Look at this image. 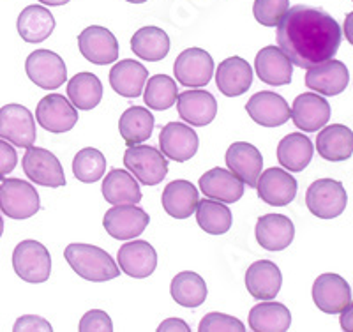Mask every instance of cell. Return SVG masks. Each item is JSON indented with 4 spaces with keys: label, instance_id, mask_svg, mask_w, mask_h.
<instances>
[{
    "label": "cell",
    "instance_id": "cell-29",
    "mask_svg": "<svg viewBox=\"0 0 353 332\" xmlns=\"http://www.w3.org/2000/svg\"><path fill=\"white\" fill-rule=\"evenodd\" d=\"M147 80H149L147 68L132 59H124L117 62L110 71V85L117 94L124 97L141 96Z\"/></svg>",
    "mask_w": 353,
    "mask_h": 332
},
{
    "label": "cell",
    "instance_id": "cell-47",
    "mask_svg": "<svg viewBox=\"0 0 353 332\" xmlns=\"http://www.w3.org/2000/svg\"><path fill=\"white\" fill-rule=\"evenodd\" d=\"M157 331L159 332H172V331L188 332V331H191V327H189L184 320H181V318H168V320H165L163 324L159 325V327H157Z\"/></svg>",
    "mask_w": 353,
    "mask_h": 332
},
{
    "label": "cell",
    "instance_id": "cell-7",
    "mask_svg": "<svg viewBox=\"0 0 353 332\" xmlns=\"http://www.w3.org/2000/svg\"><path fill=\"white\" fill-rule=\"evenodd\" d=\"M25 72L32 84L44 90H55L68 80V68L62 57L50 50H36L25 60Z\"/></svg>",
    "mask_w": 353,
    "mask_h": 332
},
{
    "label": "cell",
    "instance_id": "cell-15",
    "mask_svg": "<svg viewBox=\"0 0 353 332\" xmlns=\"http://www.w3.org/2000/svg\"><path fill=\"white\" fill-rule=\"evenodd\" d=\"M313 300L320 311L327 315H339L352 300V290L345 277L325 273L316 277L313 284Z\"/></svg>",
    "mask_w": 353,
    "mask_h": 332
},
{
    "label": "cell",
    "instance_id": "cell-30",
    "mask_svg": "<svg viewBox=\"0 0 353 332\" xmlns=\"http://www.w3.org/2000/svg\"><path fill=\"white\" fill-rule=\"evenodd\" d=\"M198 202H200L198 189L189 180L184 179L170 182L163 189V196H161V204H163L165 213L175 219L191 217V214L196 211Z\"/></svg>",
    "mask_w": 353,
    "mask_h": 332
},
{
    "label": "cell",
    "instance_id": "cell-25",
    "mask_svg": "<svg viewBox=\"0 0 353 332\" xmlns=\"http://www.w3.org/2000/svg\"><path fill=\"white\" fill-rule=\"evenodd\" d=\"M258 244L267 251H283L293 242L295 226L292 219L283 214H265L256 221Z\"/></svg>",
    "mask_w": 353,
    "mask_h": 332
},
{
    "label": "cell",
    "instance_id": "cell-12",
    "mask_svg": "<svg viewBox=\"0 0 353 332\" xmlns=\"http://www.w3.org/2000/svg\"><path fill=\"white\" fill-rule=\"evenodd\" d=\"M173 72L176 81L184 87H205L214 75V60L205 50L188 48L175 59Z\"/></svg>",
    "mask_w": 353,
    "mask_h": 332
},
{
    "label": "cell",
    "instance_id": "cell-31",
    "mask_svg": "<svg viewBox=\"0 0 353 332\" xmlns=\"http://www.w3.org/2000/svg\"><path fill=\"white\" fill-rule=\"evenodd\" d=\"M17 27L25 43H43L55 30V18L44 6H27L18 17Z\"/></svg>",
    "mask_w": 353,
    "mask_h": 332
},
{
    "label": "cell",
    "instance_id": "cell-46",
    "mask_svg": "<svg viewBox=\"0 0 353 332\" xmlns=\"http://www.w3.org/2000/svg\"><path fill=\"white\" fill-rule=\"evenodd\" d=\"M17 148L12 147V144L0 138V179H4V175H8V173L17 168Z\"/></svg>",
    "mask_w": 353,
    "mask_h": 332
},
{
    "label": "cell",
    "instance_id": "cell-38",
    "mask_svg": "<svg viewBox=\"0 0 353 332\" xmlns=\"http://www.w3.org/2000/svg\"><path fill=\"white\" fill-rule=\"evenodd\" d=\"M154 131V115L145 106H131L119 120V133L128 145L143 144Z\"/></svg>",
    "mask_w": 353,
    "mask_h": 332
},
{
    "label": "cell",
    "instance_id": "cell-40",
    "mask_svg": "<svg viewBox=\"0 0 353 332\" xmlns=\"http://www.w3.org/2000/svg\"><path fill=\"white\" fill-rule=\"evenodd\" d=\"M143 99L150 110H168L176 103L179 88L175 80L166 75H154L145 84Z\"/></svg>",
    "mask_w": 353,
    "mask_h": 332
},
{
    "label": "cell",
    "instance_id": "cell-45",
    "mask_svg": "<svg viewBox=\"0 0 353 332\" xmlns=\"http://www.w3.org/2000/svg\"><path fill=\"white\" fill-rule=\"evenodd\" d=\"M12 331L21 332V331H44V332H52L53 327L48 320H44L43 316L37 315H25L20 316L14 325H12Z\"/></svg>",
    "mask_w": 353,
    "mask_h": 332
},
{
    "label": "cell",
    "instance_id": "cell-3",
    "mask_svg": "<svg viewBox=\"0 0 353 332\" xmlns=\"http://www.w3.org/2000/svg\"><path fill=\"white\" fill-rule=\"evenodd\" d=\"M12 268L27 283H44L52 274V256L46 246L37 240H21L12 251Z\"/></svg>",
    "mask_w": 353,
    "mask_h": 332
},
{
    "label": "cell",
    "instance_id": "cell-6",
    "mask_svg": "<svg viewBox=\"0 0 353 332\" xmlns=\"http://www.w3.org/2000/svg\"><path fill=\"white\" fill-rule=\"evenodd\" d=\"M41 202L36 188L21 179L0 182V211L11 219H28L39 213Z\"/></svg>",
    "mask_w": 353,
    "mask_h": 332
},
{
    "label": "cell",
    "instance_id": "cell-36",
    "mask_svg": "<svg viewBox=\"0 0 353 332\" xmlns=\"http://www.w3.org/2000/svg\"><path fill=\"white\" fill-rule=\"evenodd\" d=\"M170 293L176 304H181L182 308H200L207 299V284L200 274L193 271H184L172 280Z\"/></svg>",
    "mask_w": 353,
    "mask_h": 332
},
{
    "label": "cell",
    "instance_id": "cell-39",
    "mask_svg": "<svg viewBox=\"0 0 353 332\" xmlns=\"http://www.w3.org/2000/svg\"><path fill=\"white\" fill-rule=\"evenodd\" d=\"M196 221L203 232L210 235H223L232 228V211L228 205L212 198H203L196 205Z\"/></svg>",
    "mask_w": 353,
    "mask_h": 332
},
{
    "label": "cell",
    "instance_id": "cell-20",
    "mask_svg": "<svg viewBox=\"0 0 353 332\" xmlns=\"http://www.w3.org/2000/svg\"><path fill=\"white\" fill-rule=\"evenodd\" d=\"M117 262L124 274L134 280H143L154 274L157 267V253L147 240H132L121 246Z\"/></svg>",
    "mask_w": 353,
    "mask_h": 332
},
{
    "label": "cell",
    "instance_id": "cell-18",
    "mask_svg": "<svg viewBox=\"0 0 353 332\" xmlns=\"http://www.w3.org/2000/svg\"><path fill=\"white\" fill-rule=\"evenodd\" d=\"M256 191L265 204L285 207L297 196V180L283 168H269L258 177Z\"/></svg>",
    "mask_w": 353,
    "mask_h": 332
},
{
    "label": "cell",
    "instance_id": "cell-5",
    "mask_svg": "<svg viewBox=\"0 0 353 332\" xmlns=\"http://www.w3.org/2000/svg\"><path fill=\"white\" fill-rule=\"evenodd\" d=\"M124 164L145 186H157L168 175L166 156L150 145H129L124 153Z\"/></svg>",
    "mask_w": 353,
    "mask_h": 332
},
{
    "label": "cell",
    "instance_id": "cell-10",
    "mask_svg": "<svg viewBox=\"0 0 353 332\" xmlns=\"http://www.w3.org/2000/svg\"><path fill=\"white\" fill-rule=\"evenodd\" d=\"M150 217L143 208L132 204L113 205L103 217V226L117 240L137 239L149 226Z\"/></svg>",
    "mask_w": 353,
    "mask_h": 332
},
{
    "label": "cell",
    "instance_id": "cell-41",
    "mask_svg": "<svg viewBox=\"0 0 353 332\" xmlns=\"http://www.w3.org/2000/svg\"><path fill=\"white\" fill-rule=\"evenodd\" d=\"M106 172V157L101 150L94 147H85L78 150V154L72 159V173L80 182L85 184H94L103 179Z\"/></svg>",
    "mask_w": 353,
    "mask_h": 332
},
{
    "label": "cell",
    "instance_id": "cell-43",
    "mask_svg": "<svg viewBox=\"0 0 353 332\" xmlns=\"http://www.w3.org/2000/svg\"><path fill=\"white\" fill-rule=\"evenodd\" d=\"M200 332H242L245 325L226 313H207L198 325Z\"/></svg>",
    "mask_w": 353,
    "mask_h": 332
},
{
    "label": "cell",
    "instance_id": "cell-8",
    "mask_svg": "<svg viewBox=\"0 0 353 332\" xmlns=\"http://www.w3.org/2000/svg\"><path fill=\"white\" fill-rule=\"evenodd\" d=\"M21 166L28 179L34 184L43 186V188H62L65 186V173L62 168L61 161L57 156L46 148L41 147H27Z\"/></svg>",
    "mask_w": 353,
    "mask_h": 332
},
{
    "label": "cell",
    "instance_id": "cell-51",
    "mask_svg": "<svg viewBox=\"0 0 353 332\" xmlns=\"http://www.w3.org/2000/svg\"><path fill=\"white\" fill-rule=\"evenodd\" d=\"M125 2H129V4H143L147 0H125Z\"/></svg>",
    "mask_w": 353,
    "mask_h": 332
},
{
    "label": "cell",
    "instance_id": "cell-19",
    "mask_svg": "<svg viewBox=\"0 0 353 332\" xmlns=\"http://www.w3.org/2000/svg\"><path fill=\"white\" fill-rule=\"evenodd\" d=\"M293 124L304 133L320 131L330 119V104L316 92H304L295 97L292 106Z\"/></svg>",
    "mask_w": 353,
    "mask_h": 332
},
{
    "label": "cell",
    "instance_id": "cell-53",
    "mask_svg": "<svg viewBox=\"0 0 353 332\" xmlns=\"http://www.w3.org/2000/svg\"><path fill=\"white\" fill-rule=\"evenodd\" d=\"M352 2H353V0H352Z\"/></svg>",
    "mask_w": 353,
    "mask_h": 332
},
{
    "label": "cell",
    "instance_id": "cell-42",
    "mask_svg": "<svg viewBox=\"0 0 353 332\" xmlns=\"http://www.w3.org/2000/svg\"><path fill=\"white\" fill-rule=\"evenodd\" d=\"M290 9V0H254V20L263 27H276Z\"/></svg>",
    "mask_w": 353,
    "mask_h": 332
},
{
    "label": "cell",
    "instance_id": "cell-50",
    "mask_svg": "<svg viewBox=\"0 0 353 332\" xmlns=\"http://www.w3.org/2000/svg\"><path fill=\"white\" fill-rule=\"evenodd\" d=\"M43 6H50V8H61V6H65L71 0H39Z\"/></svg>",
    "mask_w": 353,
    "mask_h": 332
},
{
    "label": "cell",
    "instance_id": "cell-2",
    "mask_svg": "<svg viewBox=\"0 0 353 332\" xmlns=\"http://www.w3.org/2000/svg\"><path fill=\"white\" fill-rule=\"evenodd\" d=\"M64 256L78 276L92 283H105L115 280L121 274L119 265L110 256V253L97 246L74 242L65 248Z\"/></svg>",
    "mask_w": 353,
    "mask_h": 332
},
{
    "label": "cell",
    "instance_id": "cell-22",
    "mask_svg": "<svg viewBox=\"0 0 353 332\" xmlns=\"http://www.w3.org/2000/svg\"><path fill=\"white\" fill-rule=\"evenodd\" d=\"M226 164L230 172L235 173L239 179L249 188H256L258 177L263 168V157L254 145L248 141H235L226 150Z\"/></svg>",
    "mask_w": 353,
    "mask_h": 332
},
{
    "label": "cell",
    "instance_id": "cell-37",
    "mask_svg": "<svg viewBox=\"0 0 353 332\" xmlns=\"http://www.w3.org/2000/svg\"><path fill=\"white\" fill-rule=\"evenodd\" d=\"M68 96L77 110H92L103 99V84L94 72H77L68 84Z\"/></svg>",
    "mask_w": 353,
    "mask_h": 332
},
{
    "label": "cell",
    "instance_id": "cell-13",
    "mask_svg": "<svg viewBox=\"0 0 353 332\" xmlns=\"http://www.w3.org/2000/svg\"><path fill=\"white\" fill-rule=\"evenodd\" d=\"M80 53L96 66H106L119 59V41L106 27L92 25L78 36Z\"/></svg>",
    "mask_w": 353,
    "mask_h": 332
},
{
    "label": "cell",
    "instance_id": "cell-27",
    "mask_svg": "<svg viewBox=\"0 0 353 332\" xmlns=\"http://www.w3.org/2000/svg\"><path fill=\"white\" fill-rule=\"evenodd\" d=\"M216 84L225 96H242L253 84V69L242 57H228L217 68Z\"/></svg>",
    "mask_w": 353,
    "mask_h": 332
},
{
    "label": "cell",
    "instance_id": "cell-44",
    "mask_svg": "<svg viewBox=\"0 0 353 332\" xmlns=\"http://www.w3.org/2000/svg\"><path fill=\"white\" fill-rule=\"evenodd\" d=\"M78 329L81 332H112L113 322L108 313L103 311V309H90L81 316Z\"/></svg>",
    "mask_w": 353,
    "mask_h": 332
},
{
    "label": "cell",
    "instance_id": "cell-11",
    "mask_svg": "<svg viewBox=\"0 0 353 332\" xmlns=\"http://www.w3.org/2000/svg\"><path fill=\"white\" fill-rule=\"evenodd\" d=\"M78 110L62 94H48L39 101L36 120L43 129L55 135L71 131L78 122Z\"/></svg>",
    "mask_w": 353,
    "mask_h": 332
},
{
    "label": "cell",
    "instance_id": "cell-28",
    "mask_svg": "<svg viewBox=\"0 0 353 332\" xmlns=\"http://www.w3.org/2000/svg\"><path fill=\"white\" fill-rule=\"evenodd\" d=\"M318 154L330 163H341L353 154V131L343 124L321 128L316 138Z\"/></svg>",
    "mask_w": 353,
    "mask_h": 332
},
{
    "label": "cell",
    "instance_id": "cell-48",
    "mask_svg": "<svg viewBox=\"0 0 353 332\" xmlns=\"http://www.w3.org/2000/svg\"><path fill=\"white\" fill-rule=\"evenodd\" d=\"M339 324H341L343 331L353 332V300H350V304L339 313Z\"/></svg>",
    "mask_w": 353,
    "mask_h": 332
},
{
    "label": "cell",
    "instance_id": "cell-23",
    "mask_svg": "<svg viewBox=\"0 0 353 332\" xmlns=\"http://www.w3.org/2000/svg\"><path fill=\"white\" fill-rule=\"evenodd\" d=\"M200 191L207 198L223 204H235L244 196V182L235 173L225 168H212L200 177Z\"/></svg>",
    "mask_w": 353,
    "mask_h": 332
},
{
    "label": "cell",
    "instance_id": "cell-52",
    "mask_svg": "<svg viewBox=\"0 0 353 332\" xmlns=\"http://www.w3.org/2000/svg\"><path fill=\"white\" fill-rule=\"evenodd\" d=\"M2 233H4V219L0 216V237H2Z\"/></svg>",
    "mask_w": 353,
    "mask_h": 332
},
{
    "label": "cell",
    "instance_id": "cell-4",
    "mask_svg": "<svg viewBox=\"0 0 353 332\" xmlns=\"http://www.w3.org/2000/svg\"><path fill=\"white\" fill-rule=\"evenodd\" d=\"M305 205L313 216L320 219H334L345 213L348 195L339 180L318 179L307 188Z\"/></svg>",
    "mask_w": 353,
    "mask_h": 332
},
{
    "label": "cell",
    "instance_id": "cell-16",
    "mask_svg": "<svg viewBox=\"0 0 353 332\" xmlns=\"http://www.w3.org/2000/svg\"><path fill=\"white\" fill-rule=\"evenodd\" d=\"M198 135L191 126L182 122H168L161 129L159 148L168 159L184 163L198 153Z\"/></svg>",
    "mask_w": 353,
    "mask_h": 332
},
{
    "label": "cell",
    "instance_id": "cell-33",
    "mask_svg": "<svg viewBox=\"0 0 353 332\" xmlns=\"http://www.w3.org/2000/svg\"><path fill=\"white\" fill-rule=\"evenodd\" d=\"M314 147L302 133H290L277 145V161L290 172H302L311 163Z\"/></svg>",
    "mask_w": 353,
    "mask_h": 332
},
{
    "label": "cell",
    "instance_id": "cell-35",
    "mask_svg": "<svg viewBox=\"0 0 353 332\" xmlns=\"http://www.w3.org/2000/svg\"><path fill=\"white\" fill-rule=\"evenodd\" d=\"M131 50L147 62H159L170 52L168 34L159 27H141L131 37Z\"/></svg>",
    "mask_w": 353,
    "mask_h": 332
},
{
    "label": "cell",
    "instance_id": "cell-34",
    "mask_svg": "<svg viewBox=\"0 0 353 332\" xmlns=\"http://www.w3.org/2000/svg\"><path fill=\"white\" fill-rule=\"evenodd\" d=\"M248 322L254 332H285L292 325V313L281 302H260L251 308Z\"/></svg>",
    "mask_w": 353,
    "mask_h": 332
},
{
    "label": "cell",
    "instance_id": "cell-9",
    "mask_svg": "<svg viewBox=\"0 0 353 332\" xmlns=\"http://www.w3.org/2000/svg\"><path fill=\"white\" fill-rule=\"evenodd\" d=\"M36 120L30 110L18 103L0 108V138L14 147H30L36 144Z\"/></svg>",
    "mask_w": 353,
    "mask_h": 332
},
{
    "label": "cell",
    "instance_id": "cell-32",
    "mask_svg": "<svg viewBox=\"0 0 353 332\" xmlns=\"http://www.w3.org/2000/svg\"><path fill=\"white\" fill-rule=\"evenodd\" d=\"M101 191L105 200L112 205H137L141 202V189L138 180L121 168H112L106 173Z\"/></svg>",
    "mask_w": 353,
    "mask_h": 332
},
{
    "label": "cell",
    "instance_id": "cell-49",
    "mask_svg": "<svg viewBox=\"0 0 353 332\" xmlns=\"http://www.w3.org/2000/svg\"><path fill=\"white\" fill-rule=\"evenodd\" d=\"M343 36H345L346 41L353 46V11L346 14L345 25H343Z\"/></svg>",
    "mask_w": 353,
    "mask_h": 332
},
{
    "label": "cell",
    "instance_id": "cell-21",
    "mask_svg": "<svg viewBox=\"0 0 353 332\" xmlns=\"http://www.w3.org/2000/svg\"><path fill=\"white\" fill-rule=\"evenodd\" d=\"M176 112L188 124L203 128L217 115V101L209 90H184L176 96Z\"/></svg>",
    "mask_w": 353,
    "mask_h": 332
},
{
    "label": "cell",
    "instance_id": "cell-24",
    "mask_svg": "<svg viewBox=\"0 0 353 332\" xmlns=\"http://www.w3.org/2000/svg\"><path fill=\"white\" fill-rule=\"evenodd\" d=\"M254 69L263 84L272 87L288 85L293 77L292 60L281 52L279 46H265L256 53L254 59Z\"/></svg>",
    "mask_w": 353,
    "mask_h": 332
},
{
    "label": "cell",
    "instance_id": "cell-26",
    "mask_svg": "<svg viewBox=\"0 0 353 332\" xmlns=\"http://www.w3.org/2000/svg\"><path fill=\"white\" fill-rule=\"evenodd\" d=\"M283 284V274L274 262L258 260L248 267L245 289L254 299L272 300L279 293Z\"/></svg>",
    "mask_w": 353,
    "mask_h": 332
},
{
    "label": "cell",
    "instance_id": "cell-14",
    "mask_svg": "<svg viewBox=\"0 0 353 332\" xmlns=\"http://www.w3.org/2000/svg\"><path fill=\"white\" fill-rule=\"evenodd\" d=\"M350 84V71L341 60L329 59L309 68L305 72V87L320 96H337L346 90Z\"/></svg>",
    "mask_w": 353,
    "mask_h": 332
},
{
    "label": "cell",
    "instance_id": "cell-17",
    "mask_svg": "<svg viewBox=\"0 0 353 332\" xmlns=\"http://www.w3.org/2000/svg\"><path fill=\"white\" fill-rule=\"evenodd\" d=\"M245 112L256 124L263 126V128H279V126L286 124L292 115L285 97L270 92V90L256 92L249 97V101L245 103Z\"/></svg>",
    "mask_w": 353,
    "mask_h": 332
},
{
    "label": "cell",
    "instance_id": "cell-1",
    "mask_svg": "<svg viewBox=\"0 0 353 332\" xmlns=\"http://www.w3.org/2000/svg\"><path fill=\"white\" fill-rule=\"evenodd\" d=\"M341 41L339 23L327 11L311 6H293L277 23V46L302 69L334 59Z\"/></svg>",
    "mask_w": 353,
    "mask_h": 332
}]
</instances>
